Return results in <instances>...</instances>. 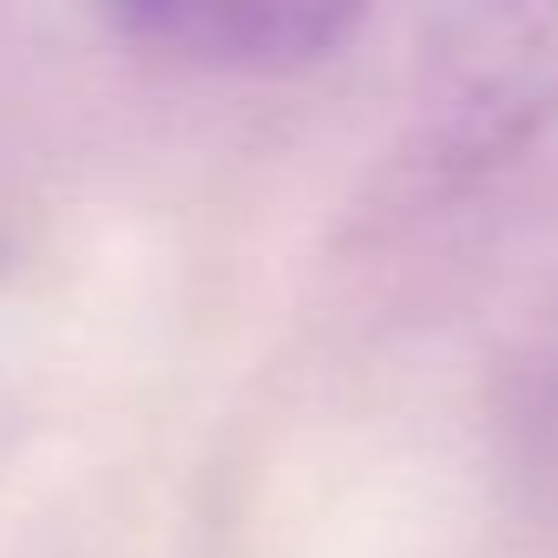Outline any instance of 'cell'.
<instances>
[{
    "instance_id": "cell-1",
    "label": "cell",
    "mask_w": 558,
    "mask_h": 558,
    "mask_svg": "<svg viewBox=\"0 0 558 558\" xmlns=\"http://www.w3.org/2000/svg\"><path fill=\"white\" fill-rule=\"evenodd\" d=\"M558 119V0H447L421 47L408 178L460 191Z\"/></svg>"
},
{
    "instance_id": "cell-2",
    "label": "cell",
    "mask_w": 558,
    "mask_h": 558,
    "mask_svg": "<svg viewBox=\"0 0 558 558\" xmlns=\"http://www.w3.org/2000/svg\"><path fill=\"white\" fill-rule=\"evenodd\" d=\"M132 40L217 73H296L329 60L368 14V0H99Z\"/></svg>"
}]
</instances>
